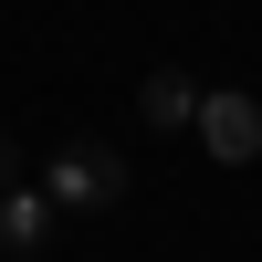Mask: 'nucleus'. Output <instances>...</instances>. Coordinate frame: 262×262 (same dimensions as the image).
Listing matches in <instances>:
<instances>
[{
	"label": "nucleus",
	"mask_w": 262,
	"mask_h": 262,
	"mask_svg": "<svg viewBox=\"0 0 262 262\" xmlns=\"http://www.w3.org/2000/svg\"><path fill=\"white\" fill-rule=\"evenodd\" d=\"M189 126H200V147H210L221 168H252V158H262V105L231 95V84H221V95H200V116H189Z\"/></svg>",
	"instance_id": "f03ea898"
},
{
	"label": "nucleus",
	"mask_w": 262,
	"mask_h": 262,
	"mask_svg": "<svg viewBox=\"0 0 262 262\" xmlns=\"http://www.w3.org/2000/svg\"><path fill=\"white\" fill-rule=\"evenodd\" d=\"M0 189H21V147L11 137H0Z\"/></svg>",
	"instance_id": "39448f33"
},
{
	"label": "nucleus",
	"mask_w": 262,
	"mask_h": 262,
	"mask_svg": "<svg viewBox=\"0 0 262 262\" xmlns=\"http://www.w3.org/2000/svg\"><path fill=\"white\" fill-rule=\"evenodd\" d=\"M42 200H53V210H116V200H126V147H105V137L53 147V168H42Z\"/></svg>",
	"instance_id": "f257e3e1"
},
{
	"label": "nucleus",
	"mask_w": 262,
	"mask_h": 262,
	"mask_svg": "<svg viewBox=\"0 0 262 262\" xmlns=\"http://www.w3.org/2000/svg\"><path fill=\"white\" fill-rule=\"evenodd\" d=\"M137 116H147V126H189V116H200V84L168 63V74H147V84H137Z\"/></svg>",
	"instance_id": "20e7f679"
},
{
	"label": "nucleus",
	"mask_w": 262,
	"mask_h": 262,
	"mask_svg": "<svg viewBox=\"0 0 262 262\" xmlns=\"http://www.w3.org/2000/svg\"><path fill=\"white\" fill-rule=\"evenodd\" d=\"M42 242H53V200H42V189H0V252L32 262Z\"/></svg>",
	"instance_id": "7ed1b4c3"
}]
</instances>
